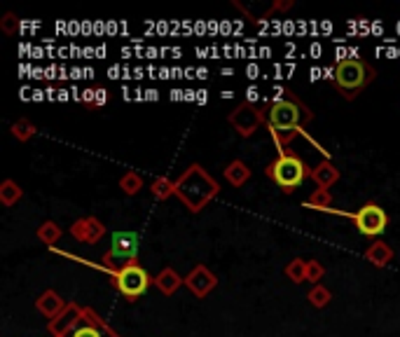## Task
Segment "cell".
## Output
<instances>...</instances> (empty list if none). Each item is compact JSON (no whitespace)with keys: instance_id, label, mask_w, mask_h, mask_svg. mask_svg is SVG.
<instances>
[{"instance_id":"obj_5","label":"cell","mask_w":400,"mask_h":337,"mask_svg":"<svg viewBox=\"0 0 400 337\" xmlns=\"http://www.w3.org/2000/svg\"><path fill=\"white\" fill-rule=\"evenodd\" d=\"M110 274H112L115 288L129 302H136L138 298H143V295L148 293L150 284H155V279H150V274L145 272V267L138 260H131L129 265L119 267Z\"/></svg>"},{"instance_id":"obj_14","label":"cell","mask_w":400,"mask_h":337,"mask_svg":"<svg viewBox=\"0 0 400 337\" xmlns=\"http://www.w3.org/2000/svg\"><path fill=\"white\" fill-rule=\"evenodd\" d=\"M339 168L332 164L330 159H323V162H318V166L311 168V180L316 183L318 190H330L332 185L339 180Z\"/></svg>"},{"instance_id":"obj_10","label":"cell","mask_w":400,"mask_h":337,"mask_svg":"<svg viewBox=\"0 0 400 337\" xmlns=\"http://www.w3.org/2000/svg\"><path fill=\"white\" fill-rule=\"evenodd\" d=\"M185 286H188V291L195 295V298L204 300L206 295L216 291L218 276L213 274L206 265H195L192 267V272L185 276Z\"/></svg>"},{"instance_id":"obj_27","label":"cell","mask_w":400,"mask_h":337,"mask_svg":"<svg viewBox=\"0 0 400 337\" xmlns=\"http://www.w3.org/2000/svg\"><path fill=\"white\" fill-rule=\"evenodd\" d=\"M0 31H3L5 36H15L19 31V19L12 15V12H8V15L0 19Z\"/></svg>"},{"instance_id":"obj_18","label":"cell","mask_w":400,"mask_h":337,"mask_svg":"<svg viewBox=\"0 0 400 337\" xmlns=\"http://www.w3.org/2000/svg\"><path fill=\"white\" fill-rule=\"evenodd\" d=\"M22 197H24V190L12 178H5L3 183H0V204L3 206H15Z\"/></svg>"},{"instance_id":"obj_12","label":"cell","mask_w":400,"mask_h":337,"mask_svg":"<svg viewBox=\"0 0 400 337\" xmlns=\"http://www.w3.org/2000/svg\"><path fill=\"white\" fill-rule=\"evenodd\" d=\"M80 314H82V307L75 305V302H68V307H66L64 312L57 316L54 321H47L50 335H52V337H61V335H66L73 326H75V321L80 319Z\"/></svg>"},{"instance_id":"obj_17","label":"cell","mask_w":400,"mask_h":337,"mask_svg":"<svg viewBox=\"0 0 400 337\" xmlns=\"http://www.w3.org/2000/svg\"><path fill=\"white\" fill-rule=\"evenodd\" d=\"M365 260H368L370 265H375V267H386L393 260V248L386 244V241L377 239V241H372L368 248H365Z\"/></svg>"},{"instance_id":"obj_15","label":"cell","mask_w":400,"mask_h":337,"mask_svg":"<svg viewBox=\"0 0 400 337\" xmlns=\"http://www.w3.org/2000/svg\"><path fill=\"white\" fill-rule=\"evenodd\" d=\"M183 284H185V279L173 267H164L162 272L155 276V286L162 295H173Z\"/></svg>"},{"instance_id":"obj_3","label":"cell","mask_w":400,"mask_h":337,"mask_svg":"<svg viewBox=\"0 0 400 337\" xmlns=\"http://www.w3.org/2000/svg\"><path fill=\"white\" fill-rule=\"evenodd\" d=\"M311 168L306 162L292 150H281L274 162L265 166V176L272 180L276 187H281V192L290 194L295 192L306 178H311Z\"/></svg>"},{"instance_id":"obj_6","label":"cell","mask_w":400,"mask_h":337,"mask_svg":"<svg viewBox=\"0 0 400 337\" xmlns=\"http://www.w3.org/2000/svg\"><path fill=\"white\" fill-rule=\"evenodd\" d=\"M138 248H141V239L136 232L122 230L112 234V246L108 253H103L101 267L105 272H115V269L129 265L131 260H138Z\"/></svg>"},{"instance_id":"obj_26","label":"cell","mask_w":400,"mask_h":337,"mask_svg":"<svg viewBox=\"0 0 400 337\" xmlns=\"http://www.w3.org/2000/svg\"><path fill=\"white\" fill-rule=\"evenodd\" d=\"M325 276V267L318 260H306V281L311 284H321V279Z\"/></svg>"},{"instance_id":"obj_8","label":"cell","mask_w":400,"mask_h":337,"mask_svg":"<svg viewBox=\"0 0 400 337\" xmlns=\"http://www.w3.org/2000/svg\"><path fill=\"white\" fill-rule=\"evenodd\" d=\"M230 124L239 136L244 138H251L260 127L267 124V115H265V108H260L251 101L246 103H239L235 110L230 113Z\"/></svg>"},{"instance_id":"obj_1","label":"cell","mask_w":400,"mask_h":337,"mask_svg":"<svg viewBox=\"0 0 400 337\" xmlns=\"http://www.w3.org/2000/svg\"><path fill=\"white\" fill-rule=\"evenodd\" d=\"M265 115H267V129H269L279 150L288 145L297 134H304L306 136L304 127L314 120L311 108L292 92H283L281 96H276L265 108Z\"/></svg>"},{"instance_id":"obj_4","label":"cell","mask_w":400,"mask_h":337,"mask_svg":"<svg viewBox=\"0 0 400 337\" xmlns=\"http://www.w3.org/2000/svg\"><path fill=\"white\" fill-rule=\"evenodd\" d=\"M375 78L377 69L372 64L363 62V59H344L335 66L332 85L346 101H353L356 96H361L370 83H375Z\"/></svg>"},{"instance_id":"obj_22","label":"cell","mask_w":400,"mask_h":337,"mask_svg":"<svg viewBox=\"0 0 400 337\" xmlns=\"http://www.w3.org/2000/svg\"><path fill=\"white\" fill-rule=\"evenodd\" d=\"M306 300H309L311 307L323 309V307H328V302L332 300V293L323 284H316V286H311L309 293H306Z\"/></svg>"},{"instance_id":"obj_9","label":"cell","mask_w":400,"mask_h":337,"mask_svg":"<svg viewBox=\"0 0 400 337\" xmlns=\"http://www.w3.org/2000/svg\"><path fill=\"white\" fill-rule=\"evenodd\" d=\"M61 337H119V333H115L91 307H82V314L75 321V326Z\"/></svg>"},{"instance_id":"obj_23","label":"cell","mask_w":400,"mask_h":337,"mask_svg":"<svg viewBox=\"0 0 400 337\" xmlns=\"http://www.w3.org/2000/svg\"><path fill=\"white\" fill-rule=\"evenodd\" d=\"M36 124L31 122V120H26V117H22V120H17L15 124H12V136H15L19 143H26V141H31L33 136H36Z\"/></svg>"},{"instance_id":"obj_13","label":"cell","mask_w":400,"mask_h":337,"mask_svg":"<svg viewBox=\"0 0 400 337\" xmlns=\"http://www.w3.org/2000/svg\"><path fill=\"white\" fill-rule=\"evenodd\" d=\"M66 307H68V302H66L57 291H52V288H50V291H45V293L36 300V309H38V312L43 314L47 321H54Z\"/></svg>"},{"instance_id":"obj_16","label":"cell","mask_w":400,"mask_h":337,"mask_svg":"<svg viewBox=\"0 0 400 337\" xmlns=\"http://www.w3.org/2000/svg\"><path fill=\"white\" fill-rule=\"evenodd\" d=\"M253 176L251 166L242 159H232L228 166H225V180L232 187H244V183H249Z\"/></svg>"},{"instance_id":"obj_25","label":"cell","mask_w":400,"mask_h":337,"mask_svg":"<svg viewBox=\"0 0 400 337\" xmlns=\"http://www.w3.org/2000/svg\"><path fill=\"white\" fill-rule=\"evenodd\" d=\"M286 276H288L292 284H302V281H306V260H302V258L290 260L288 265H286Z\"/></svg>"},{"instance_id":"obj_11","label":"cell","mask_w":400,"mask_h":337,"mask_svg":"<svg viewBox=\"0 0 400 337\" xmlns=\"http://www.w3.org/2000/svg\"><path fill=\"white\" fill-rule=\"evenodd\" d=\"M68 232L80 244H96V241L105 237V225L98 218H94V215H84V218H77L73 222Z\"/></svg>"},{"instance_id":"obj_21","label":"cell","mask_w":400,"mask_h":337,"mask_svg":"<svg viewBox=\"0 0 400 337\" xmlns=\"http://www.w3.org/2000/svg\"><path fill=\"white\" fill-rule=\"evenodd\" d=\"M119 190H122L124 194H129V197H133V194H138L141 192V187H143V178H141V173H136V171H126L119 176Z\"/></svg>"},{"instance_id":"obj_7","label":"cell","mask_w":400,"mask_h":337,"mask_svg":"<svg viewBox=\"0 0 400 337\" xmlns=\"http://www.w3.org/2000/svg\"><path fill=\"white\" fill-rule=\"evenodd\" d=\"M328 211L351 218L353 222H356L358 232H361L363 237H379V234H384L386 225H389V213H386L384 206H379L377 201H365V204L358 206L353 213L335 211V208H328Z\"/></svg>"},{"instance_id":"obj_20","label":"cell","mask_w":400,"mask_h":337,"mask_svg":"<svg viewBox=\"0 0 400 337\" xmlns=\"http://www.w3.org/2000/svg\"><path fill=\"white\" fill-rule=\"evenodd\" d=\"M38 239L43 241V244H47V246H54L59 239H61V234H64V230L61 227L57 225L54 220H45L43 225L38 227Z\"/></svg>"},{"instance_id":"obj_19","label":"cell","mask_w":400,"mask_h":337,"mask_svg":"<svg viewBox=\"0 0 400 337\" xmlns=\"http://www.w3.org/2000/svg\"><path fill=\"white\" fill-rule=\"evenodd\" d=\"M150 192H152V197L159 199V201L169 199L171 194H176V180H171V178H166V176H157L150 183Z\"/></svg>"},{"instance_id":"obj_24","label":"cell","mask_w":400,"mask_h":337,"mask_svg":"<svg viewBox=\"0 0 400 337\" xmlns=\"http://www.w3.org/2000/svg\"><path fill=\"white\" fill-rule=\"evenodd\" d=\"M330 201H332V194H330V190H316L306 197V201H304V206L306 208H318V211H328L330 208Z\"/></svg>"},{"instance_id":"obj_2","label":"cell","mask_w":400,"mask_h":337,"mask_svg":"<svg viewBox=\"0 0 400 337\" xmlns=\"http://www.w3.org/2000/svg\"><path fill=\"white\" fill-rule=\"evenodd\" d=\"M220 185L202 164H190L181 176L176 178V197L188 206L190 213H199L218 197Z\"/></svg>"}]
</instances>
